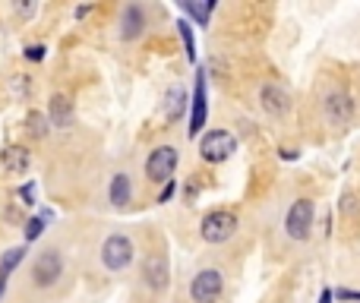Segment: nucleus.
I'll return each instance as SVG.
<instances>
[{
  "label": "nucleus",
  "mask_w": 360,
  "mask_h": 303,
  "mask_svg": "<svg viewBox=\"0 0 360 303\" xmlns=\"http://www.w3.org/2000/svg\"><path fill=\"white\" fill-rule=\"evenodd\" d=\"M133 243L130 237L124 234H111L105 243H101V262H105V269H111V272H120V269H127L133 262Z\"/></svg>",
  "instance_id": "f257e3e1"
},
{
  "label": "nucleus",
  "mask_w": 360,
  "mask_h": 303,
  "mask_svg": "<svg viewBox=\"0 0 360 303\" xmlns=\"http://www.w3.org/2000/svg\"><path fill=\"white\" fill-rule=\"evenodd\" d=\"M234 152H237V139L228 130H209L202 136V143H199V155L205 161H215V165L218 161H228Z\"/></svg>",
  "instance_id": "f03ea898"
},
{
  "label": "nucleus",
  "mask_w": 360,
  "mask_h": 303,
  "mask_svg": "<svg viewBox=\"0 0 360 303\" xmlns=\"http://www.w3.org/2000/svg\"><path fill=\"white\" fill-rule=\"evenodd\" d=\"M234 231H237V218L224 209L209 212V215L202 218V240L205 243H224L234 237Z\"/></svg>",
  "instance_id": "7ed1b4c3"
},
{
  "label": "nucleus",
  "mask_w": 360,
  "mask_h": 303,
  "mask_svg": "<svg viewBox=\"0 0 360 303\" xmlns=\"http://www.w3.org/2000/svg\"><path fill=\"white\" fill-rule=\"evenodd\" d=\"M310 228H313V202L310 199H297V202H291V209H288V215H285L288 237H294V240H307V237H310Z\"/></svg>",
  "instance_id": "20e7f679"
},
{
  "label": "nucleus",
  "mask_w": 360,
  "mask_h": 303,
  "mask_svg": "<svg viewBox=\"0 0 360 303\" xmlns=\"http://www.w3.org/2000/svg\"><path fill=\"white\" fill-rule=\"evenodd\" d=\"M177 171V149H171V146H158L155 152L149 155V161H146V177L149 180H158V183H168L171 177H174Z\"/></svg>",
  "instance_id": "39448f33"
},
{
  "label": "nucleus",
  "mask_w": 360,
  "mask_h": 303,
  "mask_svg": "<svg viewBox=\"0 0 360 303\" xmlns=\"http://www.w3.org/2000/svg\"><path fill=\"white\" fill-rule=\"evenodd\" d=\"M221 288H224V278L218 269H202V272L193 278L190 285V294L196 303H215L221 297Z\"/></svg>",
  "instance_id": "423d86ee"
},
{
  "label": "nucleus",
  "mask_w": 360,
  "mask_h": 303,
  "mask_svg": "<svg viewBox=\"0 0 360 303\" xmlns=\"http://www.w3.org/2000/svg\"><path fill=\"white\" fill-rule=\"evenodd\" d=\"M60 275H63V259L57 250H44L35 259V266H32V281H35L38 288H51Z\"/></svg>",
  "instance_id": "0eeeda50"
},
{
  "label": "nucleus",
  "mask_w": 360,
  "mask_h": 303,
  "mask_svg": "<svg viewBox=\"0 0 360 303\" xmlns=\"http://www.w3.org/2000/svg\"><path fill=\"white\" fill-rule=\"evenodd\" d=\"M193 111H190V127H186V136H196L205 127V114H209V105H205V73L196 76V86H193Z\"/></svg>",
  "instance_id": "6e6552de"
},
{
  "label": "nucleus",
  "mask_w": 360,
  "mask_h": 303,
  "mask_svg": "<svg viewBox=\"0 0 360 303\" xmlns=\"http://www.w3.org/2000/svg\"><path fill=\"white\" fill-rule=\"evenodd\" d=\"M143 275H146V285L155 288V291L168 288V256H165V253H152V256H146V262H143Z\"/></svg>",
  "instance_id": "1a4fd4ad"
},
{
  "label": "nucleus",
  "mask_w": 360,
  "mask_h": 303,
  "mask_svg": "<svg viewBox=\"0 0 360 303\" xmlns=\"http://www.w3.org/2000/svg\"><path fill=\"white\" fill-rule=\"evenodd\" d=\"M326 114H329V120L335 127H345L351 120V114H354V105H351V98L345 92H332L326 98Z\"/></svg>",
  "instance_id": "9d476101"
},
{
  "label": "nucleus",
  "mask_w": 360,
  "mask_h": 303,
  "mask_svg": "<svg viewBox=\"0 0 360 303\" xmlns=\"http://www.w3.org/2000/svg\"><path fill=\"white\" fill-rule=\"evenodd\" d=\"M143 29H146V13H143V6L130 4V6L124 10V19H120V38H124V41H133V38L143 35Z\"/></svg>",
  "instance_id": "9b49d317"
},
{
  "label": "nucleus",
  "mask_w": 360,
  "mask_h": 303,
  "mask_svg": "<svg viewBox=\"0 0 360 303\" xmlns=\"http://www.w3.org/2000/svg\"><path fill=\"white\" fill-rule=\"evenodd\" d=\"M0 165H4L6 174H25L32 165V155H29V149H22V146H6V149L0 152Z\"/></svg>",
  "instance_id": "f8f14e48"
},
{
  "label": "nucleus",
  "mask_w": 360,
  "mask_h": 303,
  "mask_svg": "<svg viewBox=\"0 0 360 303\" xmlns=\"http://www.w3.org/2000/svg\"><path fill=\"white\" fill-rule=\"evenodd\" d=\"M70 120H73V101L67 95H54L51 98V124L63 130V127H70Z\"/></svg>",
  "instance_id": "ddd939ff"
},
{
  "label": "nucleus",
  "mask_w": 360,
  "mask_h": 303,
  "mask_svg": "<svg viewBox=\"0 0 360 303\" xmlns=\"http://www.w3.org/2000/svg\"><path fill=\"white\" fill-rule=\"evenodd\" d=\"M262 108H266L269 114H285L288 108H291V98H288L278 86H266L262 89Z\"/></svg>",
  "instance_id": "4468645a"
},
{
  "label": "nucleus",
  "mask_w": 360,
  "mask_h": 303,
  "mask_svg": "<svg viewBox=\"0 0 360 303\" xmlns=\"http://www.w3.org/2000/svg\"><path fill=\"white\" fill-rule=\"evenodd\" d=\"M184 108H186V92L180 86H171L168 95H165V120H171V124L180 120Z\"/></svg>",
  "instance_id": "2eb2a0df"
},
{
  "label": "nucleus",
  "mask_w": 360,
  "mask_h": 303,
  "mask_svg": "<svg viewBox=\"0 0 360 303\" xmlns=\"http://www.w3.org/2000/svg\"><path fill=\"white\" fill-rule=\"evenodd\" d=\"M180 10L186 13V16H193L199 25H209V16L212 10H215V0H202V4H196V0H180Z\"/></svg>",
  "instance_id": "dca6fc26"
},
{
  "label": "nucleus",
  "mask_w": 360,
  "mask_h": 303,
  "mask_svg": "<svg viewBox=\"0 0 360 303\" xmlns=\"http://www.w3.org/2000/svg\"><path fill=\"white\" fill-rule=\"evenodd\" d=\"M130 193H133L130 177H127V174H114V180H111V190H108V196H111V202H114V205H127V202H130Z\"/></svg>",
  "instance_id": "f3484780"
},
{
  "label": "nucleus",
  "mask_w": 360,
  "mask_h": 303,
  "mask_svg": "<svg viewBox=\"0 0 360 303\" xmlns=\"http://www.w3.org/2000/svg\"><path fill=\"white\" fill-rule=\"evenodd\" d=\"M22 256H25V247H13V250H6L4 253V259H0V285H6L10 272L22 262Z\"/></svg>",
  "instance_id": "a211bd4d"
},
{
  "label": "nucleus",
  "mask_w": 360,
  "mask_h": 303,
  "mask_svg": "<svg viewBox=\"0 0 360 303\" xmlns=\"http://www.w3.org/2000/svg\"><path fill=\"white\" fill-rule=\"evenodd\" d=\"M177 32H180V38H184V51H186V57H190V60H196V38H193L190 22H186V19H177Z\"/></svg>",
  "instance_id": "6ab92c4d"
},
{
  "label": "nucleus",
  "mask_w": 360,
  "mask_h": 303,
  "mask_svg": "<svg viewBox=\"0 0 360 303\" xmlns=\"http://www.w3.org/2000/svg\"><path fill=\"white\" fill-rule=\"evenodd\" d=\"M25 124H29V133H32V136H35V139L48 136V117H44V114L32 111V114H29V120H25Z\"/></svg>",
  "instance_id": "aec40b11"
},
{
  "label": "nucleus",
  "mask_w": 360,
  "mask_h": 303,
  "mask_svg": "<svg viewBox=\"0 0 360 303\" xmlns=\"http://www.w3.org/2000/svg\"><path fill=\"white\" fill-rule=\"evenodd\" d=\"M44 231V218H32L29 224H25V240H38Z\"/></svg>",
  "instance_id": "412c9836"
},
{
  "label": "nucleus",
  "mask_w": 360,
  "mask_h": 303,
  "mask_svg": "<svg viewBox=\"0 0 360 303\" xmlns=\"http://www.w3.org/2000/svg\"><path fill=\"white\" fill-rule=\"evenodd\" d=\"M25 57L29 60H44V48L41 44H32V48H25Z\"/></svg>",
  "instance_id": "4be33fe9"
},
{
  "label": "nucleus",
  "mask_w": 360,
  "mask_h": 303,
  "mask_svg": "<svg viewBox=\"0 0 360 303\" xmlns=\"http://www.w3.org/2000/svg\"><path fill=\"white\" fill-rule=\"evenodd\" d=\"M19 196H22V199H25V205H35V183L22 186V190H19Z\"/></svg>",
  "instance_id": "5701e85b"
},
{
  "label": "nucleus",
  "mask_w": 360,
  "mask_h": 303,
  "mask_svg": "<svg viewBox=\"0 0 360 303\" xmlns=\"http://www.w3.org/2000/svg\"><path fill=\"white\" fill-rule=\"evenodd\" d=\"M332 297H338V300H360V291H345V288H338V291H332Z\"/></svg>",
  "instance_id": "b1692460"
},
{
  "label": "nucleus",
  "mask_w": 360,
  "mask_h": 303,
  "mask_svg": "<svg viewBox=\"0 0 360 303\" xmlns=\"http://www.w3.org/2000/svg\"><path fill=\"white\" fill-rule=\"evenodd\" d=\"M171 196H174V180H168V183H165V190H162V196H158V202H168Z\"/></svg>",
  "instance_id": "393cba45"
},
{
  "label": "nucleus",
  "mask_w": 360,
  "mask_h": 303,
  "mask_svg": "<svg viewBox=\"0 0 360 303\" xmlns=\"http://www.w3.org/2000/svg\"><path fill=\"white\" fill-rule=\"evenodd\" d=\"M281 158H291L294 161V158H297V152H294V149H281Z\"/></svg>",
  "instance_id": "a878e982"
},
{
  "label": "nucleus",
  "mask_w": 360,
  "mask_h": 303,
  "mask_svg": "<svg viewBox=\"0 0 360 303\" xmlns=\"http://www.w3.org/2000/svg\"><path fill=\"white\" fill-rule=\"evenodd\" d=\"M319 303H332V291H329V288L323 291V297H319Z\"/></svg>",
  "instance_id": "bb28decb"
},
{
  "label": "nucleus",
  "mask_w": 360,
  "mask_h": 303,
  "mask_svg": "<svg viewBox=\"0 0 360 303\" xmlns=\"http://www.w3.org/2000/svg\"><path fill=\"white\" fill-rule=\"evenodd\" d=\"M4 288H6V285H0V297H4Z\"/></svg>",
  "instance_id": "cd10ccee"
}]
</instances>
